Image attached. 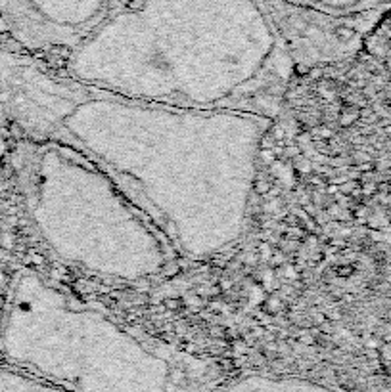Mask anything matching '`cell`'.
Segmentation results:
<instances>
[{
	"label": "cell",
	"mask_w": 391,
	"mask_h": 392,
	"mask_svg": "<svg viewBox=\"0 0 391 392\" xmlns=\"http://www.w3.org/2000/svg\"><path fill=\"white\" fill-rule=\"evenodd\" d=\"M113 8V0H0L15 40L31 50H71Z\"/></svg>",
	"instance_id": "obj_5"
},
{
	"label": "cell",
	"mask_w": 391,
	"mask_h": 392,
	"mask_svg": "<svg viewBox=\"0 0 391 392\" xmlns=\"http://www.w3.org/2000/svg\"><path fill=\"white\" fill-rule=\"evenodd\" d=\"M293 71L263 0H128L66 59L68 75L123 96L269 119Z\"/></svg>",
	"instance_id": "obj_2"
},
{
	"label": "cell",
	"mask_w": 391,
	"mask_h": 392,
	"mask_svg": "<svg viewBox=\"0 0 391 392\" xmlns=\"http://www.w3.org/2000/svg\"><path fill=\"white\" fill-rule=\"evenodd\" d=\"M0 92L31 138L91 159L177 255L209 260L240 243L272 119L144 102L12 54L0 58Z\"/></svg>",
	"instance_id": "obj_1"
},
{
	"label": "cell",
	"mask_w": 391,
	"mask_h": 392,
	"mask_svg": "<svg viewBox=\"0 0 391 392\" xmlns=\"http://www.w3.org/2000/svg\"><path fill=\"white\" fill-rule=\"evenodd\" d=\"M17 170L38 237L71 266L136 283L161 276L179 257L119 186L77 149L33 138Z\"/></svg>",
	"instance_id": "obj_4"
},
{
	"label": "cell",
	"mask_w": 391,
	"mask_h": 392,
	"mask_svg": "<svg viewBox=\"0 0 391 392\" xmlns=\"http://www.w3.org/2000/svg\"><path fill=\"white\" fill-rule=\"evenodd\" d=\"M225 389L230 391H318L326 386L318 383H311L303 377H292V375H265V373H253V375H244L236 377L233 383H225Z\"/></svg>",
	"instance_id": "obj_6"
},
{
	"label": "cell",
	"mask_w": 391,
	"mask_h": 392,
	"mask_svg": "<svg viewBox=\"0 0 391 392\" xmlns=\"http://www.w3.org/2000/svg\"><path fill=\"white\" fill-rule=\"evenodd\" d=\"M0 352L58 391H207L226 379L217 360L138 331L35 272L12 283Z\"/></svg>",
	"instance_id": "obj_3"
},
{
	"label": "cell",
	"mask_w": 391,
	"mask_h": 392,
	"mask_svg": "<svg viewBox=\"0 0 391 392\" xmlns=\"http://www.w3.org/2000/svg\"><path fill=\"white\" fill-rule=\"evenodd\" d=\"M293 6L307 8L332 15H359L384 0H284Z\"/></svg>",
	"instance_id": "obj_7"
},
{
	"label": "cell",
	"mask_w": 391,
	"mask_h": 392,
	"mask_svg": "<svg viewBox=\"0 0 391 392\" xmlns=\"http://www.w3.org/2000/svg\"><path fill=\"white\" fill-rule=\"evenodd\" d=\"M0 391H58L52 383L22 368H0Z\"/></svg>",
	"instance_id": "obj_8"
}]
</instances>
